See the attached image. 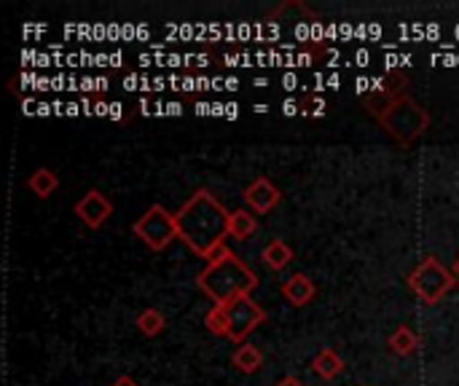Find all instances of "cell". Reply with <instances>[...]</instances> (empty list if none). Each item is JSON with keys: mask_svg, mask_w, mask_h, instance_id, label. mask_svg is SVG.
<instances>
[{"mask_svg": "<svg viewBox=\"0 0 459 386\" xmlns=\"http://www.w3.org/2000/svg\"><path fill=\"white\" fill-rule=\"evenodd\" d=\"M196 285L204 296H210L215 301V306H223L234 298L250 296L255 290L258 279L237 255H231L226 247H221L210 258L207 269L196 277Z\"/></svg>", "mask_w": 459, "mask_h": 386, "instance_id": "2", "label": "cell"}, {"mask_svg": "<svg viewBox=\"0 0 459 386\" xmlns=\"http://www.w3.org/2000/svg\"><path fill=\"white\" fill-rule=\"evenodd\" d=\"M261 258H264V263H266L272 271H282V269L293 261V250H290L282 239H272V242L264 247Z\"/></svg>", "mask_w": 459, "mask_h": 386, "instance_id": "10", "label": "cell"}, {"mask_svg": "<svg viewBox=\"0 0 459 386\" xmlns=\"http://www.w3.org/2000/svg\"><path fill=\"white\" fill-rule=\"evenodd\" d=\"M406 83H409V78H406L401 70H393V73L387 75V81H385V86H382V89H385V91H387V94L395 99V94H401Z\"/></svg>", "mask_w": 459, "mask_h": 386, "instance_id": "18", "label": "cell"}, {"mask_svg": "<svg viewBox=\"0 0 459 386\" xmlns=\"http://www.w3.org/2000/svg\"><path fill=\"white\" fill-rule=\"evenodd\" d=\"M207 322V330H212L215 336H226V317H223V309L221 306H212L204 317Z\"/></svg>", "mask_w": 459, "mask_h": 386, "instance_id": "17", "label": "cell"}, {"mask_svg": "<svg viewBox=\"0 0 459 386\" xmlns=\"http://www.w3.org/2000/svg\"><path fill=\"white\" fill-rule=\"evenodd\" d=\"M231 363H234V365H237V371H242V373H255V371L264 365V355L258 352V347H253V344H242V347L234 352Z\"/></svg>", "mask_w": 459, "mask_h": 386, "instance_id": "13", "label": "cell"}, {"mask_svg": "<svg viewBox=\"0 0 459 386\" xmlns=\"http://www.w3.org/2000/svg\"><path fill=\"white\" fill-rule=\"evenodd\" d=\"M382 121H385L387 132H390L398 142L409 145L411 140H417V137L428 129L430 116H428V110L420 107L414 99H406V97H403V99H398V102L393 105V110H390Z\"/></svg>", "mask_w": 459, "mask_h": 386, "instance_id": "3", "label": "cell"}, {"mask_svg": "<svg viewBox=\"0 0 459 386\" xmlns=\"http://www.w3.org/2000/svg\"><path fill=\"white\" fill-rule=\"evenodd\" d=\"M312 368H315V373L323 376V379H336V376L344 371V360H342L333 349H323V352L315 357Z\"/></svg>", "mask_w": 459, "mask_h": 386, "instance_id": "14", "label": "cell"}, {"mask_svg": "<svg viewBox=\"0 0 459 386\" xmlns=\"http://www.w3.org/2000/svg\"><path fill=\"white\" fill-rule=\"evenodd\" d=\"M455 274H457V279H459V261L455 263Z\"/></svg>", "mask_w": 459, "mask_h": 386, "instance_id": "22", "label": "cell"}, {"mask_svg": "<svg viewBox=\"0 0 459 386\" xmlns=\"http://www.w3.org/2000/svg\"><path fill=\"white\" fill-rule=\"evenodd\" d=\"M296 110H299V107H296V102H293V99H288V102H285V116H293Z\"/></svg>", "mask_w": 459, "mask_h": 386, "instance_id": "20", "label": "cell"}, {"mask_svg": "<svg viewBox=\"0 0 459 386\" xmlns=\"http://www.w3.org/2000/svg\"><path fill=\"white\" fill-rule=\"evenodd\" d=\"M282 296L293 304V306H307L315 298V282L307 274H293L285 285H282Z\"/></svg>", "mask_w": 459, "mask_h": 386, "instance_id": "9", "label": "cell"}, {"mask_svg": "<svg viewBox=\"0 0 459 386\" xmlns=\"http://www.w3.org/2000/svg\"><path fill=\"white\" fill-rule=\"evenodd\" d=\"M255 231H258V220L247 210H234L229 215V236H234V239H250Z\"/></svg>", "mask_w": 459, "mask_h": 386, "instance_id": "11", "label": "cell"}, {"mask_svg": "<svg viewBox=\"0 0 459 386\" xmlns=\"http://www.w3.org/2000/svg\"><path fill=\"white\" fill-rule=\"evenodd\" d=\"M27 188L35 193V196H40V199H48L56 188H59V180H56V175L51 172V169H46V167H40V169H35L30 177H27Z\"/></svg>", "mask_w": 459, "mask_h": 386, "instance_id": "12", "label": "cell"}, {"mask_svg": "<svg viewBox=\"0 0 459 386\" xmlns=\"http://www.w3.org/2000/svg\"><path fill=\"white\" fill-rule=\"evenodd\" d=\"M164 325H167V320H164V314L156 312V309H145V312L137 317V328H140V333H145V336H159V333L164 330Z\"/></svg>", "mask_w": 459, "mask_h": 386, "instance_id": "16", "label": "cell"}, {"mask_svg": "<svg viewBox=\"0 0 459 386\" xmlns=\"http://www.w3.org/2000/svg\"><path fill=\"white\" fill-rule=\"evenodd\" d=\"M417 344H420L417 333H414V330H409L406 325L395 328V333L390 336V349H393L395 355H401V357L414 355V352H417Z\"/></svg>", "mask_w": 459, "mask_h": 386, "instance_id": "15", "label": "cell"}, {"mask_svg": "<svg viewBox=\"0 0 459 386\" xmlns=\"http://www.w3.org/2000/svg\"><path fill=\"white\" fill-rule=\"evenodd\" d=\"M229 215L210 191L199 188L175 215L178 236L202 258H212L223 247V236H229Z\"/></svg>", "mask_w": 459, "mask_h": 386, "instance_id": "1", "label": "cell"}, {"mask_svg": "<svg viewBox=\"0 0 459 386\" xmlns=\"http://www.w3.org/2000/svg\"><path fill=\"white\" fill-rule=\"evenodd\" d=\"M409 285L425 304H438L455 287V277L438 263V258L430 255L411 271Z\"/></svg>", "mask_w": 459, "mask_h": 386, "instance_id": "5", "label": "cell"}, {"mask_svg": "<svg viewBox=\"0 0 459 386\" xmlns=\"http://www.w3.org/2000/svg\"><path fill=\"white\" fill-rule=\"evenodd\" d=\"M221 309L226 317V339H231L237 344H242L250 330H255L261 322H266V312L250 296L234 298V301L223 304Z\"/></svg>", "mask_w": 459, "mask_h": 386, "instance_id": "6", "label": "cell"}, {"mask_svg": "<svg viewBox=\"0 0 459 386\" xmlns=\"http://www.w3.org/2000/svg\"><path fill=\"white\" fill-rule=\"evenodd\" d=\"M113 386H140V384H137L132 376H121V379H116V382H113Z\"/></svg>", "mask_w": 459, "mask_h": 386, "instance_id": "19", "label": "cell"}, {"mask_svg": "<svg viewBox=\"0 0 459 386\" xmlns=\"http://www.w3.org/2000/svg\"><path fill=\"white\" fill-rule=\"evenodd\" d=\"M75 215H78V220L86 223L89 228H100V226L113 215V204H110L97 188H91V191H86V196H81V199L75 202Z\"/></svg>", "mask_w": 459, "mask_h": 386, "instance_id": "7", "label": "cell"}, {"mask_svg": "<svg viewBox=\"0 0 459 386\" xmlns=\"http://www.w3.org/2000/svg\"><path fill=\"white\" fill-rule=\"evenodd\" d=\"M132 231L153 253H161L164 247H169L172 239H178L175 215H169L161 204H153L151 210H145V215L132 226Z\"/></svg>", "mask_w": 459, "mask_h": 386, "instance_id": "4", "label": "cell"}, {"mask_svg": "<svg viewBox=\"0 0 459 386\" xmlns=\"http://www.w3.org/2000/svg\"><path fill=\"white\" fill-rule=\"evenodd\" d=\"M280 199H282L280 188L272 185V180H266V177H258V180H253V183L245 188V202H247V207H250L255 215L272 212V210L280 204Z\"/></svg>", "mask_w": 459, "mask_h": 386, "instance_id": "8", "label": "cell"}, {"mask_svg": "<svg viewBox=\"0 0 459 386\" xmlns=\"http://www.w3.org/2000/svg\"><path fill=\"white\" fill-rule=\"evenodd\" d=\"M277 386H301V384H299L296 379H290V376H288V379H282V382H280Z\"/></svg>", "mask_w": 459, "mask_h": 386, "instance_id": "21", "label": "cell"}]
</instances>
